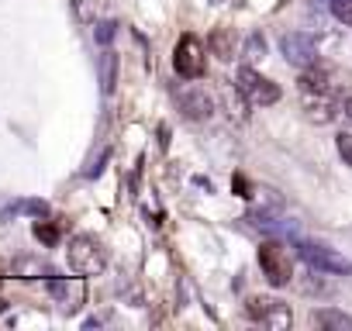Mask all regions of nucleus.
I'll list each match as a JSON object with an SVG mask.
<instances>
[{
    "mask_svg": "<svg viewBox=\"0 0 352 331\" xmlns=\"http://www.w3.org/2000/svg\"><path fill=\"white\" fill-rule=\"evenodd\" d=\"M66 259H69V269L80 273V276H100V273L107 269V249H104L94 235H76V238H69Z\"/></svg>",
    "mask_w": 352,
    "mask_h": 331,
    "instance_id": "1",
    "label": "nucleus"
},
{
    "mask_svg": "<svg viewBox=\"0 0 352 331\" xmlns=\"http://www.w3.org/2000/svg\"><path fill=\"white\" fill-rule=\"evenodd\" d=\"M297 255H300L311 269L328 273V276H349V273H352V262H349L342 252H335V249H328V245H321V242H297Z\"/></svg>",
    "mask_w": 352,
    "mask_h": 331,
    "instance_id": "2",
    "label": "nucleus"
},
{
    "mask_svg": "<svg viewBox=\"0 0 352 331\" xmlns=\"http://www.w3.org/2000/svg\"><path fill=\"white\" fill-rule=\"evenodd\" d=\"M245 314H249L256 324L270 328V331H287V328L294 324L290 307H287L283 300H276V297H249V300H245Z\"/></svg>",
    "mask_w": 352,
    "mask_h": 331,
    "instance_id": "3",
    "label": "nucleus"
},
{
    "mask_svg": "<svg viewBox=\"0 0 352 331\" xmlns=\"http://www.w3.org/2000/svg\"><path fill=\"white\" fill-rule=\"evenodd\" d=\"M235 90H239V93L245 97V104H252V107H270V104L280 100V87H276L273 80L259 76L252 66H242V69H239Z\"/></svg>",
    "mask_w": 352,
    "mask_h": 331,
    "instance_id": "4",
    "label": "nucleus"
},
{
    "mask_svg": "<svg viewBox=\"0 0 352 331\" xmlns=\"http://www.w3.org/2000/svg\"><path fill=\"white\" fill-rule=\"evenodd\" d=\"M259 269L273 286H287L294 279V259L283 249V242H263L259 245Z\"/></svg>",
    "mask_w": 352,
    "mask_h": 331,
    "instance_id": "5",
    "label": "nucleus"
},
{
    "mask_svg": "<svg viewBox=\"0 0 352 331\" xmlns=\"http://www.w3.org/2000/svg\"><path fill=\"white\" fill-rule=\"evenodd\" d=\"M173 66L184 80H201L204 69H208V56H204V45L197 35H184L173 49Z\"/></svg>",
    "mask_w": 352,
    "mask_h": 331,
    "instance_id": "6",
    "label": "nucleus"
},
{
    "mask_svg": "<svg viewBox=\"0 0 352 331\" xmlns=\"http://www.w3.org/2000/svg\"><path fill=\"white\" fill-rule=\"evenodd\" d=\"M49 297L63 307V310H80L83 307V300H87V283H83V276L76 273V276H52L49 279Z\"/></svg>",
    "mask_w": 352,
    "mask_h": 331,
    "instance_id": "7",
    "label": "nucleus"
},
{
    "mask_svg": "<svg viewBox=\"0 0 352 331\" xmlns=\"http://www.w3.org/2000/svg\"><path fill=\"white\" fill-rule=\"evenodd\" d=\"M280 52H283V59H287L290 66H297V69H307V66L318 62V45H314V38L304 35V32H287V35L280 38Z\"/></svg>",
    "mask_w": 352,
    "mask_h": 331,
    "instance_id": "8",
    "label": "nucleus"
},
{
    "mask_svg": "<svg viewBox=\"0 0 352 331\" xmlns=\"http://www.w3.org/2000/svg\"><path fill=\"white\" fill-rule=\"evenodd\" d=\"M176 104H180L187 121H211L214 117V97L204 87H180L176 90Z\"/></svg>",
    "mask_w": 352,
    "mask_h": 331,
    "instance_id": "9",
    "label": "nucleus"
},
{
    "mask_svg": "<svg viewBox=\"0 0 352 331\" xmlns=\"http://www.w3.org/2000/svg\"><path fill=\"white\" fill-rule=\"evenodd\" d=\"M300 97H304V117L311 124H331L345 104L338 93H300Z\"/></svg>",
    "mask_w": 352,
    "mask_h": 331,
    "instance_id": "10",
    "label": "nucleus"
},
{
    "mask_svg": "<svg viewBox=\"0 0 352 331\" xmlns=\"http://www.w3.org/2000/svg\"><path fill=\"white\" fill-rule=\"evenodd\" d=\"M283 211V197L273 190V187H259L256 194H252V211H249V221L256 225V221H270V218H276Z\"/></svg>",
    "mask_w": 352,
    "mask_h": 331,
    "instance_id": "11",
    "label": "nucleus"
},
{
    "mask_svg": "<svg viewBox=\"0 0 352 331\" xmlns=\"http://www.w3.org/2000/svg\"><path fill=\"white\" fill-rule=\"evenodd\" d=\"M11 276H18V279H52L56 269L42 255H18L11 262Z\"/></svg>",
    "mask_w": 352,
    "mask_h": 331,
    "instance_id": "12",
    "label": "nucleus"
},
{
    "mask_svg": "<svg viewBox=\"0 0 352 331\" xmlns=\"http://www.w3.org/2000/svg\"><path fill=\"white\" fill-rule=\"evenodd\" d=\"M118 52H111V49H104V56L97 59V80H100V93L104 97H111L114 93V83H118Z\"/></svg>",
    "mask_w": 352,
    "mask_h": 331,
    "instance_id": "13",
    "label": "nucleus"
},
{
    "mask_svg": "<svg viewBox=\"0 0 352 331\" xmlns=\"http://www.w3.org/2000/svg\"><path fill=\"white\" fill-rule=\"evenodd\" d=\"M208 49H211L221 62H232V59H235V32H232V28H214L211 38H208Z\"/></svg>",
    "mask_w": 352,
    "mask_h": 331,
    "instance_id": "14",
    "label": "nucleus"
},
{
    "mask_svg": "<svg viewBox=\"0 0 352 331\" xmlns=\"http://www.w3.org/2000/svg\"><path fill=\"white\" fill-rule=\"evenodd\" d=\"M314 324L318 328H328V331H352V317L335 310V307H321L314 310Z\"/></svg>",
    "mask_w": 352,
    "mask_h": 331,
    "instance_id": "15",
    "label": "nucleus"
},
{
    "mask_svg": "<svg viewBox=\"0 0 352 331\" xmlns=\"http://www.w3.org/2000/svg\"><path fill=\"white\" fill-rule=\"evenodd\" d=\"M18 214H32V218L42 221V218H49V204H45V201H18V204H8L0 218L11 221V218H18Z\"/></svg>",
    "mask_w": 352,
    "mask_h": 331,
    "instance_id": "16",
    "label": "nucleus"
},
{
    "mask_svg": "<svg viewBox=\"0 0 352 331\" xmlns=\"http://www.w3.org/2000/svg\"><path fill=\"white\" fill-rule=\"evenodd\" d=\"M73 11H76V18H80V21H87V25L94 21V25H97V21L111 11V0H76Z\"/></svg>",
    "mask_w": 352,
    "mask_h": 331,
    "instance_id": "17",
    "label": "nucleus"
},
{
    "mask_svg": "<svg viewBox=\"0 0 352 331\" xmlns=\"http://www.w3.org/2000/svg\"><path fill=\"white\" fill-rule=\"evenodd\" d=\"M266 56V38L256 32V35H249L245 38V49H242V59H245V66H252V62H259Z\"/></svg>",
    "mask_w": 352,
    "mask_h": 331,
    "instance_id": "18",
    "label": "nucleus"
},
{
    "mask_svg": "<svg viewBox=\"0 0 352 331\" xmlns=\"http://www.w3.org/2000/svg\"><path fill=\"white\" fill-rule=\"evenodd\" d=\"M114 38H118V21H97V28H94V42L107 49Z\"/></svg>",
    "mask_w": 352,
    "mask_h": 331,
    "instance_id": "19",
    "label": "nucleus"
},
{
    "mask_svg": "<svg viewBox=\"0 0 352 331\" xmlns=\"http://www.w3.org/2000/svg\"><path fill=\"white\" fill-rule=\"evenodd\" d=\"M331 18H338L342 25H352V0H324Z\"/></svg>",
    "mask_w": 352,
    "mask_h": 331,
    "instance_id": "20",
    "label": "nucleus"
},
{
    "mask_svg": "<svg viewBox=\"0 0 352 331\" xmlns=\"http://www.w3.org/2000/svg\"><path fill=\"white\" fill-rule=\"evenodd\" d=\"M35 238H38V242H45V245H56V242H59V228L42 221V225H35Z\"/></svg>",
    "mask_w": 352,
    "mask_h": 331,
    "instance_id": "21",
    "label": "nucleus"
},
{
    "mask_svg": "<svg viewBox=\"0 0 352 331\" xmlns=\"http://www.w3.org/2000/svg\"><path fill=\"white\" fill-rule=\"evenodd\" d=\"M335 145H338V155L345 159V166H352V135H349V131H342V135L335 138Z\"/></svg>",
    "mask_w": 352,
    "mask_h": 331,
    "instance_id": "22",
    "label": "nucleus"
},
{
    "mask_svg": "<svg viewBox=\"0 0 352 331\" xmlns=\"http://www.w3.org/2000/svg\"><path fill=\"white\" fill-rule=\"evenodd\" d=\"M107 159H111V152H104V155H100V162H94V166H90L87 176H100V170H104V162H107Z\"/></svg>",
    "mask_w": 352,
    "mask_h": 331,
    "instance_id": "23",
    "label": "nucleus"
},
{
    "mask_svg": "<svg viewBox=\"0 0 352 331\" xmlns=\"http://www.w3.org/2000/svg\"><path fill=\"white\" fill-rule=\"evenodd\" d=\"M342 111H345V117L352 121V97H345V104H342Z\"/></svg>",
    "mask_w": 352,
    "mask_h": 331,
    "instance_id": "24",
    "label": "nucleus"
}]
</instances>
